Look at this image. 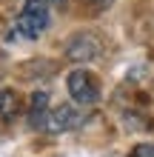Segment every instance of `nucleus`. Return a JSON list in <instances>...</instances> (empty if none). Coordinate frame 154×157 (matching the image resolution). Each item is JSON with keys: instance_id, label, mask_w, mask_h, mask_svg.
<instances>
[{"instance_id": "nucleus-1", "label": "nucleus", "mask_w": 154, "mask_h": 157, "mask_svg": "<svg viewBox=\"0 0 154 157\" xmlns=\"http://www.w3.org/2000/svg\"><path fill=\"white\" fill-rule=\"evenodd\" d=\"M49 23H51V9H49L46 0H26L14 26L26 40H37L49 29Z\"/></svg>"}, {"instance_id": "nucleus-2", "label": "nucleus", "mask_w": 154, "mask_h": 157, "mask_svg": "<svg viewBox=\"0 0 154 157\" xmlns=\"http://www.w3.org/2000/svg\"><path fill=\"white\" fill-rule=\"evenodd\" d=\"M88 114L86 106H57V109H49L46 114V123H43V132L49 134H63V132H74V128H80L83 123H88Z\"/></svg>"}, {"instance_id": "nucleus-3", "label": "nucleus", "mask_w": 154, "mask_h": 157, "mask_svg": "<svg viewBox=\"0 0 154 157\" xmlns=\"http://www.w3.org/2000/svg\"><path fill=\"white\" fill-rule=\"evenodd\" d=\"M69 86V94L71 100H74L77 106H94L97 100H100V83H97V77L92 75L88 69H74L66 80Z\"/></svg>"}, {"instance_id": "nucleus-4", "label": "nucleus", "mask_w": 154, "mask_h": 157, "mask_svg": "<svg viewBox=\"0 0 154 157\" xmlns=\"http://www.w3.org/2000/svg\"><path fill=\"white\" fill-rule=\"evenodd\" d=\"M100 52H103V43L92 32H77L66 46V57L74 60V63H92V60L100 57Z\"/></svg>"}, {"instance_id": "nucleus-5", "label": "nucleus", "mask_w": 154, "mask_h": 157, "mask_svg": "<svg viewBox=\"0 0 154 157\" xmlns=\"http://www.w3.org/2000/svg\"><path fill=\"white\" fill-rule=\"evenodd\" d=\"M49 109H51L49 106V94H46V91H34V94H32V103H29V126L32 128H43Z\"/></svg>"}, {"instance_id": "nucleus-6", "label": "nucleus", "mask_w": 154, "mask_h": 157, "mask_svg": "<svg viewBox=\"0 0 154 157\" xmlns=\"http://www.w3.org/2000/svg\"><path fill=\"white\" fill-rule=\"evenodd\" d=\"M17 109H20V100L12 89H0V117L3 120H12L17 114Z\"/></svg>"}, {"instance_id": "nucleus-7", "label": "nucleus", "mask_w": 154, "mask_h": 157, "mask_svg": "<svg viewBox=\"0 0 154 157\" xmlns=\"http://www.w3.org/2000/svg\"><path fill=\"white\" fill-rule=\"evenodd\" d=\"M129 157H154V143H140V146H134Z\"/></svg>"}]
</instances>
